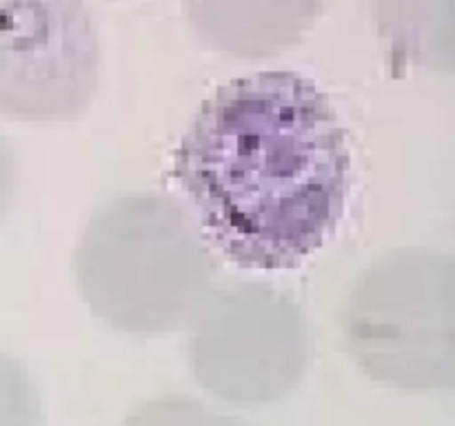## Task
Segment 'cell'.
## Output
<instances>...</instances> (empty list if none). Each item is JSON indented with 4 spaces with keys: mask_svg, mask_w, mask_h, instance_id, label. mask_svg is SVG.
Wrapping results in <instances>:
<instances>
[{
    "mask_svg": "<svg viewBox=\"0 0 455 426\" xmlns=\"http://www.w3.org/2000/svg\"><path fill=\"white\" fill-rule=\"evenodd\" d=\"M100 87V36L87 0H0V115L80 118Z\"/></svg>",
    "mask_w": 455,
    "mask_h": 426,
    "instance_id": "5b68a950",
    "label": "cell"
},
{
    "mask_svg": "<svg viewBox=\"0 0 455 426\" xmlns=\"http://www.w3.org/2000/svg\"><path fill=\"white\" fill-rule=\"evenodd\" d=\"M200 229L243 269H296L333 235L351 191L349 138L296 71L220 84L172 154Z\"/></svg>",
    "mask_w": 455,
    "mask_h": 426,
    "instance_id": "6da1fadb",
    "label": "cell"
},
{
    "mask_svg": "<svg viewBox=\"0 0 455 426\" xmlns=\"http://www.w3.org/2000/svg\"><path fill=\"white\" fill-rule=\"evenodd\" d=\"M203 47L235 60L283 56L307 38L320 0H180Z\"/></svg>",
    "mask_w": 455,
    "mask_h": 426,
    "instance_id": "8992f818",
    "label": "cell"
},
{
    "mask_svg": "<svg viewBox=\"0 0 455 426\" xmlns=\"http://www.w3.org/2000/svg\"><path fill=\"white\" fill-rule=\"evenodd\" d=\"M0 426H40V399L20 359L0 351Z\"/></svg>",
    "mask_w": 455,
    "mask_h": 426,
    "instance_id": "9c48e42d",
    "label": "cell"
},
{
    "mask_svg": "<svg viewBox=\"0 0 455 426\" xmlns=\"http://www.w3.org/2000/svg\"><path fill=\"white\" fill-rule=\"evenodd\" d=\"M123 426H247L187 395H160L140 404Z\"/></svg>",
    "mask_w": 455,
    "mask_h": 426,
    "instance_id": "ba28073f",
    "label": "cell"
},
{
    "mask_svg": "<svg viewBox=\"0 0 455 426\" xmlns=\"http://www.w3.org/2000/svg\"><path fill=\"white\" fill-rule=\"evenodd\" d=\"M13 191H16V160L12 146L0 136V220L12 207Z\"/></svg>",
    "mask_w": 455,
    "mask_h": 426,
    "instance_id": "30bf717a",
    "label": "cell"
},
{
    "mask_svg": "<svg viewBox=\"0 0 455 426\" xmlns=\"http://www.w3.org/2000/svg\"><path fill=\"white\" fill-rule=\"evenodd\" d=\"M455 264L434 248H394L360 273L342 309V340L369 380L404 393L455 380Z\"/></svg>",
    "mask_w": 455,
    "mask_h": 426,
    "instance_id": "3957f363",
    "label": "cell"
},
{
    "mask_svg": "<svg viewBox=\"0 0 455 426\" xmlns=\"http://www.w3.org/2000/svg\"><path fill=\"white\" fill-rule=\"evenodd\" d=\"M382 40L404 65L453 71V0H373Z\"/></svg>",
    "mask_w": 455,
    "mask_h": 426,
    "instance_id": "52a82bcc",
    "label": "cell"
},
{
    "mask_svg": "<svg viewBox=\"0 0 455 426\" xmlns=\"http://www.w3.org/2000/svg\"><path fill=\"white\" fill-rule=\"evenodd\" d=\"M218 262L189 209L154 191L107 200L80 229L74 280L87 309L114 331L185 328L216 287Z\"/></svg>",
    "mask_w": 455,
    "mask_h": 426,
    "instance_id": "7a4b0ae2",
    "label": "cell"
},
{
    "mask_svg": "<svg viewBox=\"0 0 455 426\" xmlns=\"http://www.w3.org/2000/svg\"><path fill=\"white\" fill-rule=\"evenodd\" d=\"M185 328L182 351L191 377L227 404L280 402L298 389L309 367L300 306L265 282L216 284Z\"/></svg>",
    "mask_w": 455,
    "mask_h": 426,
    "instance_id": "277c9868",
    "label": "cell"
}]
</instances>
